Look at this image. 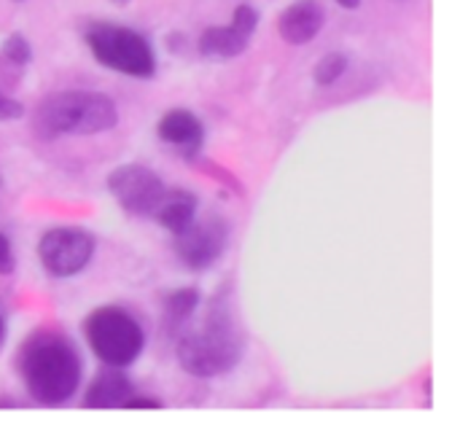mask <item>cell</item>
<instances>
[{
	"label": "cell",
	"mask_w": 460,
	"mask_h": 441,
	"mask_svg": "<svg viewBox=\"0 0 460 441\" xmlns=\"http://www.w3.org/2000/svg\"><path fill=\"white\" fill-rule=\"evenodd\" d=\"M3 340H5V321H3V315H0V348H3Z\"/></svg>",
	"instance_id": "cell-21"
},
{
	"label": "cell",
	"mask_w": 460,
	"mask_h": 441,
	"mask_svg": "<svg viewBox=\"0 0 460 441\" xmlns=\"http://www.w3.org/2000/svg\"><path fill=\"white\" fill-rule=\"evenodd\" d=\"M197 207L199 202L191 191H164L159 207L154 210V218L159 226L178 234L197 218Z\"/></svg>",
	"instance_id": "cell-12"
},
{
	"label": "cell",
	"mask_w": 460,
	"mask_h": 441,
	"mask_svg": "<svg viewBox=\"0 0 460 441\" xmlns=\"http://www.w3.org/2000/svg\"><path fill=\"white\" fill-rule=\"evenodd\" d=\"M251 35H245L243 30H237L234 24L226 27H208L199 35V54L205 57H216V59H229L237 57L248 49Z\"/></svg>",
	"instance_id": "cell-13"
},
{
	"label": "cell",
	"mask_w": 460,
	"mask_h": 441,
	"mask_svg": "<svg viewBox=\"0 0 460 441\" xmlns=\"http://www.w3.org/2000/svg\"><path fill=\"white\" fill-rule=\"evenodd\" d=\"M121 410H162V401H159V399L135 396V399H127V401L121 404Z\"/></svg>",
	"instance_id": "cell-19"
},
{
	"label": "cell",
	"mask_w": 460,
	"mask_h": 441,
	"mask_svg": "<svg viewBox=\"0 0 460 441\" xmlns=\"http://www.w3.org/2000/svg\"><path fill=\"white\" fill-rule=\"evenodd\" d=\"M243 337L226 302H213L199 329H186L178 340L175 356L191 377H218L243 361Z\"/></svg>",
	"instance_id": "cell-2"
},
{
	"label": "cell",
	"mask_w": 460,
	"mask_h": 441,
	"mask_svg": "<svg viewBox=\"0 0 460 441\" xmlns=\"http://www.w3.org/2000/svg\"><path fill=\"white\" fill-rule=\"evenodd\" d=\"M3 54H5L11 62H16V65H27V62L32 59L30 40H27L24 35H19V32H13V35H8V38H5V43H3Z\"/></svg>",
	"instance_id": "cell-16"
},
{
	"label": "cell",
	"mask_w": 460,
	"mask_h": 441,
	"mask_svg": "<svg viewBox=\"0 0 460 441\" xmlns=\"http://www.w3.org/2000/svg\"><path fill=\"white\" fill-rule=\"evenodd\" d=\"M119 124V108L100 92H57L32 110V129L40 140L65 135H97Z\"/></svg>",
	"instance_id": "cell-3"
},
{
	"label": "cell",
	"mask_w": 460,
	"mask_h": 441,
	"mask_svg": "<svg viewBox=\"0 0 460 441\" xmlns=\"http://www.w3.org/2000/svg\"><path fill=\"white\" fill-rule=\"evenodd\" d=\"M16 369L24 391L40 407H62L70 401L84 375L75 345L65 334L49 329H40L22 342Z\"/></svg>",
	"instance_id": "cell-1"
},
{
	"label": "cell",
	"mask_w": 460,
	"mask_h": 441,
	"mask_svg": "<svg viewBox=\"0 0 460 441\" xmlns=\"http://www.w3.org/2000/svg\"><path fill=\"white\" fill-rule=\"evenodd\" d=\"M323 19L326 13L318 0H296L278 16V32L286 43L302 46L321 32Z\"/></svg>",
	"instance_id": "cell-9"
},
{
	"label": "cell",
	"mask_w": 460,
	"mask_h": 441,
	"mask_svg": "<svg viewBox=\"0 0 460 441\" xmlns=\"http://www.w3.org/2000/svg\"><path fill=\"white\" fill-rule=\"evenodd\" d=\"M24 116V105L0 92V121H16Z\"/></svg>",
	"instance_id": "cell-17"
},
{
	"label": "cell",
	"mask_w": 460,
	"mask_h": 441,
	"mask_svg": "<svg viewBox=\"0 0 460 441\" xmlns=\"http://www.w3.org/2000/svg\"><path fill=\"white\" fill-rule=\"evenodd\" d=\"M345 70H348V57L334 51V54H326V57L315 65L313 78H315V84H321V86H332L334 81L342 78Z\"/></svg>",
	"instance_id": "cell-15"
},
{
	"label": "cell",
	"mask_w": 460,
	"mask_h": 441,
	"mask_svg": "<svg viewBox=\"0 0 460 441\" xmlns=\"http://www.w3.org/2000/svg\"><path fill=\"white\" fill-rule=\"evenodd\" d=\"M156 132H159V137L164 143L175 146L186 159H194L199 154V148H202V140H205L202 121L191 110H183V108H175V110L164 113Z\"/></svg>",
	"instance_id": "cell-10"
},
{
	"label": "cell",
	"mask_w": 460,
	"mask_h": 441,
	"mask_svg": "<svg viewBox=\"0 0 460 441\" xmlns=\"http://www.w3.org/2000/svg\"><path fill=\"white\" fill-rule=\"evenodd\" d=\"M13 269H16V256H13L11 240L0 234V275H11Z\"/></svg>",
	"instance_id": "cell-18"
},
{
	"label": "cell",
	"mask_w": 460,
	"mask_h": 441,
	"mask_svg": "<svg viewBox=\"0 0 460 441\" xmlns=\"http://www.w3.org/2000/svg\"><path fill=\"white\" fill-rule=\"evenodd\" d=\"M84 334L92 348V353L105 364V366H119L127 369L135 364L146 348V331L143 326L121 307L108 304L94 310L84 321Z\"/></svg>",
	"instance_id": "cell-4"
},
{
	"label": "cell",
	"mask_w": 460,
	"mask_h": 441,
	"mask_svg": "<svg viewBox=\"0 0 460 441\" xmlns=\"http://www.w3.org/2000/svg\"><path fill=\"white\" fill-rule=\"evenodd\" d=\"M86 46L92 57L108 70L132 78H151L156 73L154 49L137 30L111 22H97L86 30Z\"/></svg>",
	"instance_id": "cell-5"
},
{
	"label": "cell",
	"mask_w": 460,
	"mask_h": 441,
	"mask_svg": "<svg viewBox=\"0 0 460 441\" xmlns=\"http://www.w3.org/2000/svg\"><path fill=\"white\" fill-rule=\"evenodd\" d=\"M135 393L129 377L119 366H105L92 383L84 396L86 410H116Z\"/></svg>",
	"instance_id": "cell-11"
},
{
	"label": "cell",
	"mask_w": 460,
	"mask_h": 441,
	"mask_svg": "<svg viewBox=\"0 0 460 441\" xmlns=\"http://www.w3.org/2000/svg\"><path fill=\"white\" fill-rule=\"evenodd\" d=\"M108 189L113 199L129 213V216H154L164 197V183L159 175L143 164H124L116 167L108 175Z\"/></svg>",
	"instance_id": "cell-8"
},
{
	"label": "cell",
	"mask_w": 460,
	"mask_h": 441,
	"mask_svg": "<svg viewBox=\"0 0 460 441\" xmlns=\"http://www.w3.org/2000/svg\"><path fill=\"white\" fill-rule=\"evenodd\" d=\"M94 256V237L84 229L59 226L40 237L38 259L43 269L54 278H73L89 267Z\"/></svg>",
	"instance_id": "cell-6"
},
{
	"label": "cell",
	"mask_w": 460,
	"mask_h": 441,
	"mask_svg": "<svg viewBox=\"0 0 460 441\" xmlns=\"http://www.w3.org/2000/svg\"><path fill=\"white\" fill-rule=\"evenodd\" d=\"M337 3H340L342 8H358V5H361V0H337Z\"/></svg>",
	"instance_id": "cell-20"
},
{
	"label": "cell",
	"mask_w": 460,
	"mask_h": 441,
	"mask_svg": "<svg viewBox=\"0 0 460 441\" xmlns=\"http://www.w3.org/2000/svg\"><path fill=\"white\" fill-rule=\"evenodd\" d=\"M116 3H129V0H116Z\"/></svg>",
	"instance_id": "cell-22"
},
{
	"label": "cell",
	"mask_w": 460,
	"mask_h": 441,
	"mask_svg": "<svg viewBox=\"0 0 460 441\" xmlns=\"http://www.w3.org/2000/svg\"><path fill=\"white\" fill-rule=\"evenodd\" d=\"M226 243H229L226 221L218 216H208L202 221L194 218L183 232H178L172 240V248L183 267L202 272V269H210L221 259V253L226 251Z\"/></svg>",
	"instance_id": "cell-7"
},
{
	"label": "cell",
	"mask_w": 460,
	"mask_h": 441,
	"mask_svg": "<svg viewBox=\"0 0 460 441\" xmlns=\"http://www.w3.org/2000/svg\"><path fill=\"white\" fill-rule=\"evenodd\" d=\"M199 304H202V296H199L197 288H178V291H172V294L164 299L167 323H172V326L189 323Z\"/></svg>",
	"instance_id": "cell-14"
}]
</instances>
